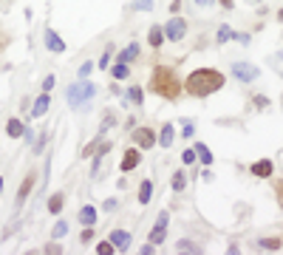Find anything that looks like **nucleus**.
Returning <instances> with one entry per match:
<instances>
[{"label":"nucleus","instance_id":"19","mask_svg":"<svg viewBox=\"0 0 283 255\" xmlns=\"http://www.w3.org/2000/svg\"><path fill=\"white\" fill-rule=\"evenodd\" d=\"M136 57H139V43H130V46L119 54V63H130V60H136Z\"/></svg>","mask_w":283,"mask_h":255},{"label":"nucleus","instance_id":"35","mask_svg":"<svg viewBox=\"0 0 283 255\" xmlns=\"http://www.w3.org/2000/svg\"><path fill=\"white\" fill-rule=\"evenodd\" d=\"M91 238H94V227H85V230H82V241L88 244Z\"/></svg>","mask_w":283,"mask_h":255},{"label":"nucleus","instance_id":"10","mask_svg":"<svg viewBox=\"0 0 283 255\" xmlns=\"http://www.w3.org/2000/svg\"><path fill=\"white\" fill-rule=\"evenodd\" d=\"M48 102H51V99H48V94H40V96H37V102L31 105V116H34V119L45 116V111H48Z\"/></svg>","mask_w":283,"mask_h":255},{"label":"nucleus","instance_id":"25","mask_svg":"<svg viewBox=\"0 0 283 255\" xmlns=\"http://www.w3.org/2000/svg\"><path fill=\"white\" fill-rule=\"evenodd\" d=\"M170 185H173V190H184V187H187V176L181 173H173V182H170Z\"/></svg>","mask_w":283,"mask_h":255},{"label":"nucleus","instance_id":"27","mask_svg":"<svg viewBox=\"0 0 283 255\" xmlns=\"http://www.w3.org/2000/svg\"><path fill=\"white\" fill-rule=\"evenodd\" d=\"M113 250H116V247H113L111 241H102V244H96V253H99V255H113Z\"/></svg>","mask_w":283,"mask_h":255},{"label":"nucleus","instance_id":"26","mask_svg":"<svg viewBox=\"0 0 283 255\" xmlns=\"http://www.w3.org/2000/svg\"><path fill=\"white\" fill-rule=\"evenodd\" d=\"M68 235V224L65 221H57L54 224V238H65Z\"/></svg>","mask_w":283,"mask_h":255},{"label":"nucleus","instance_id":"6","mask_svg":"<svg viewBox=\"0 0 283 255\" xmlns=\"http://www.w3.org/2000/svg\"><path fill=\"white\" fill-rule=\"evenodd\" d=\"M133 142L142 148V151H147V148H153L158 139H156V133H153L150 128H136V130H133Z\"/></svg>","mask_w":283,"mask_h":255},{"label":"nucleus","instance_id":"33","mask_svg":"<svg viewBox=\"0 0 283 255\" xmlns=\"http://www.w3.org/2000/svg\"><path fill=\"white\" fill-rule=\"evenodd\" d=\"M45 253H48V255H60V253H63V247H60V244H48V247H45Z\"/></svg>","mask_w":283,"mask_h":255},{"label":"nucleus","instance_id":"15","mask_svg":"<svg viewBox=\"0 0 283 255\" xmlns=\"http://www.w3.org/2000/svg\"><path fill=\"white\" fill-rule=\"evenodd\" d=\"M173 136H176V128L164 125L161 128V133H158V145H161V148H170V145H173Z\"/></svg>","mask_w":283,"mask_h":255},{"label":"nucleus","instance_id":"29","mask_svg":"<svg viewBox=\"0 0 283 255\" xmlns=\"http://www.w3.org/2000/svg\"><path fill=\"white\" fill-rule=\"evenodd\" d=\"M133 9L136 12H150V9H153V0H136Z\"/></svg>","mask_w":283,"mask_h":255},{"label":"nucleus","instance_id":"4","mask_svg":"<svg viewBox=\"0 0 283 255\" xmlns=\"http://www.w3.org/2000/svg\"><path fill=\"white\" fill-rule=\"evenodd\" d=\"M167 221H170V213L167 210H161L156 219V227L150 230V244H161L164 241V235H167Z\"/></svg>","mask_w":283,"mask_h":255},{"label":"nucleus","instance_id":"23","mask_svg":"<svg viewBox=\"0 0 283 255\" xmlns=\"http://www.w3.org/2000/svg\"><path fill=\"white\" fill-rule=\"evenodd\" d=\"M127 99L136 102V105H142V102H145V91H142L139 85H133V88H127Z\"/></svg>","mask_w":283,"mask_h":255},{"label":"nucleus","instance_id":"20","mask_svg":"<svg viewBox=\"0 0 283 255\" xmlns=\"http://www.w3.org/2000/svg\"><path fill=\"white\" fill-rule=\"evenodd\" d=\"M111 74H113V80H127V77H130V68H127V63H116L111 68Z\"/></svg>","mask_w":283,"mask_h":255},{"label":"nucleus","instance_id":"32","mask_svg":"<svg viewBox=\"0 0 283 255\" xmlns=\"http://www.w3.org/2000/svg\"><path fill=\"white\" fill-rule=\"evenodd\" d=\"M181 162L192 164V162H195V151H184V153H181Z\"/></svg>","mask_w":283,"mask_h":255},{"label":"nucleus","instance_id":"9","mask_svg":"<svg viewBox=\"0 0 283 255\" xmlns=\"http://www.w3.org/2000/svg\"><path fill=\"white\" fill-rule=\"evenodd\" d=\"M139 162H142V153L136 151V148H130V151L125 153V159H122V164H119V167H122L125 173H127V170H133V167H139Z\"/></svg>","mask_w":283,"mask_h":255},{"label":"nucleus","instance_id":"11","mask_svg":"<svg viewBox=\"0 0 283 255\" xmlns=\"http://www.w3.org/2000/svg\"><path fill=\"white\" fill-rule=\"evenodd\" d=\"M111 244L116 247V250H127V247H130V235H127L125 230H113L111 232Z\"/></svg>","mask_w":283,"mask_h":255},{"label":"nucleus","instance_id":"39","mask_svg":"<svg viewBox=\"0 0 283 255\" xmlns=\"http://www.w3.org/2000/svg\"><path fill=\"white\" fill-rule=\"evenodd\" d=\"M192 133H195V128H192V122H187V125H184V136H187V139H190Z\"/></svg>","mask_w":283,"mask_h":255},{"label":"nucleus","instance_id":"30","mask_svg":"<svg viewBox=\"0 0 283 255\" xmlns=\"http://www.w3.org/2000/svg\"><path fill=\"white\" fill-rule=\"evenodd\" d=\"M232 37H235L232 34V29H226V26L224 29H218V43H226V40H232Z\"/></svg>","mask_w":283,"mask_h":255},{"label":"nucleus","instance_id":"36","mask_svg":"<svg viewBox=\"0 0 283 255\" xmlns=\"http://www.w3.org/2000/svg\"><path fill=\"white\" fill-rule=\"evenodd\" d=\"M108 63H111V48H108V51H105V54H102L99 65H102V68H108Z\"/></svg>","mask_w":283,"mask_h":255},{"label":"nucleus","instance_id":"22","mask_svg":"<svg viewBox=\"0 0 283 255\" xmlns=\"http://www.w3.org/2000/svg\"><path fill=\"white\" fill-rule=\"evenodd\" d=\"M195 156H198L204 164H213V153H210V148H207V145H201V142L195 145Z\"/></svg>","mask_w":283,"mask_h":255},{"label":"nucleus","instance_id":"34","mask_svg":"<svg viewBox=\"0 0 283 255\" xmlns=\"http://www.w3.org/2000/svg\"><path fill=\"white\" fill-rule=\"evenodd\" d=\"M116 204H119V201H116V198H108V201H105V204H102V210H108V213H111V210H116Z\"/></svg>","mask_w":283,"mask_h":255},{"label":"nucleus","instance_id":"14","mask_svg":"<svg viewBox=\"0 0 283 255\" xmlns=\"http://www.w3.org/2000/svg\"><path fill=\"white\" fill-rule=\"evenodd\" d=\"M79 224H82V227H94V224H96V210L91 207V204L79 210Z\"/></svg>","mask_w":283,"mask_h":255},{"label":"nucleus","instance_id":"17","mask_svg":"<svg viewBox=\"0 0 283 255\" xmlns=\"http://www.w3.org/2000/svg\"><path fill=\"white\" fill-rule=\"evenodd\" d=\"M147 40H150V46H153V48H158L161 43H164V29L153 26V29H150V34H147Z\"/></svg>","mask_w":283,"mask_h":255},{"label":"nucleus","instance_id":"13","mask_svg":"<svg viewBox=\"0 0 283 255\" xmlns=\"http://www.w3.org/2000/svg\"><path fill=\"white\" fill-rule=\"evenodd\" d=\"M34 179H37L34 173H29V176H26V182H23V185H20V190H17V204H23V201L29 198V193H31V187H34Z\"/></svg>","mask_w":283,"mask_h":255},{"label":"nucleus","instance_id":"5","mask_svg":"<svg viewBox=\"0 0 283 255\" xmlns=\"http://www.w3.org/2000/svg\"><path fill=\"white\" fill-rule=\"evenodd\" d=\"M184 34H187V23H184V17H173V20L164 26V37H170L173 43H179Z\"/></svg>","mask_w":283,"mask_h":255},{"label":"nucleus","instance_id":"1","mask_svg":"<svg viewBox=\"0 0 283 255\" xmlns=\"http://www.w3.org/2000/svg\"><path fill=\"white\" fill-rule=\"evenodd\" d=\"M184 88H187L192 96H210V94L224 88V74H218V71H213V68H195L190 77H187Z\"/></svg>","mask_w":283,"mask_h":255},{"label":"nucleus","instance_id":"37","mask_svg":"<svg viewBox=\"0 0 283 255\" xmlns=\"http://www.w3.org/2000/svg\"><path fill=\"white\" fill-rule=\"evenodd\" d=\"M139 253H142V255H150V253H156V244H145V247H142Z\"/></svg>","mask_w":283,"mask_h":255},{"label":"nucleus","instance_id":"7","mask_svg":"<svg viewBox=\"0 0 283 255\" xmlns=\"http://www.w3.org/2000/svg\"><path fill=\"white\" fill-rule=\"evenodd\" d=\"M43 40H45V48H48V51H54V54H63V51H65V43H63V37L57 34L54 29H45Z\"/></svg>","mask_w":283,"mask_h":255},{"label":"nucleus","instance_id":"40","mask_svg":"<svg viewBox=\"0 0 283 255\" xmlns=\"http://www.w3.org/2000/svg\"><path fill=\"white\" fill-rule=\"evenodd\" d=\"M218 3H221L224 9H232V3H235V0H218Z\"/></svg>","mask_w":283,"mask_h":255},{"label":"nucleus","instance_id":"38","mask_svg":"<svg viewBox=\"0 0 283 255\" xmlns=\"http://www.w3.org/2000/svg\"><path fill=\"white\" fill-rule=\"evenodd\" d=\"M51 88H54V77H45V82H43V91L48 94Z\"/></svg>","mask_w":283,"mask_h":255},{"label":"nucleus","instance_id":"41","mask_svg":"<svg viewBox=\"0 0 283 255\" xmlns=\"http://www.w3.org/2000/svg\"><path fill=\"white\" fill-rule=\"evenodd\" d=\"M195 3H198V6H213L215 0H195Z\"/></svg>","mask_w":283,"mask_h":255},{"label":"nucleus","instance_id":"21","mask_svg":"<svg viewBox=\"0 0 283 255\" xmlns=\"http://www.w3.org/2000/svg\"><path fill=\"white\" fill-rule=\"evenodd\" d=\"M63 204H65V196H63V193H54V196L48 198V213H60Z\"/></svg>","mask_w":283,"mask_h":255},{"label":"nucleus","instance_id":"42","mask_svg":"<svg viewBox=\"0 0 283 255\" xmlns=\"http://www.w3.org/2000/svg\"><path fill=\"white\" fill-rule=\"evenodd\" d=\"M278 193H281V204H283V185H281V187H278Z\"/></svg>","mask_w":283,"mask_h":255},{"label":"nucleus","instance_id":"31","mask_svg":"<svg viewBox=\"0 0 283 255\" xmlns=\"http://www.w3.org/2000/svg\"><path fill=\"white\" fill-rule=\"evenodd\" d=\"M260 247H266V250H278V247H281V241H278V238H263V241H260Z\"/></svg>","mask_w":283,"mask_h":255},{"label":"nucleus","instance_id":"2","mask_svg":"<svg viewBox=\"0 0 283 255\" xmlns=\"http://www.w3.org/2000/svg\"><path fill=\"white\" fill-rule=\"evenodd\" d=\"M150 91L158 94V96H164V99H176L181 94V82L176 80V74L170 68H153V74H150Z\"/></svg>","mask_w":283,"mask_h":255},{"label":"nucleus","instance_id":"12","mask_svg":"<svg viewBox=\"0 0 283 255\" xmlns=\"http://www.w3.org/2000/svg\"><path fill=\"white\" fill-rule=\"evenodd\" d=\"M272 159H260V162H255L252 164V173L258 176V179H266V176H272Z\"/></svg>","mask_w":283,"mask_h":255},{"label":"nucleus","instance_id":"16","mask_svg":"<svg viewBox=\"0 0 283 255\" xmlns=\"http://www.w3.org/2000/svg\"><path fill=\"white\" fill-rule=\"evenodd\" d=\"M150 196H153V185H150V179H145L139 185V204H150Z\"/></svg>","mask_w":283,"mask_h":255},{"label":"nucleus","instance_id":"3","mask_svg":"<svg viewBox=\"0 0 283 255\" xmlns=\"http://www.w3.org/2000/svg\"><path fill=\"white\" fill-rule=\"evenodd\" d=\"M94 94H96L94 82H85V80L71 82V85H68V91H65V102L71 105V108H82L85 102L94 99Z\"/></svg>","mask_w":283,"mask_h":255},{"label":"nucleus","instance_id":"18","mask_svg":"<svg viewBox=\"0 0 283 255\" xmlns=\"http://www.w3.org/2000/svg\"><path fill=\"white\" fill-rule=\"evenodd\" d=\"M6 133H9L11 139H20V136H23V122H20V119H9Z\"/></svg>","mask_w":283,"mask_h":255},{"label":"nucleus","instance_id":"43","mask_svg":"<svg viewBox=\"0 0 283 255\" xmlns=\"http://www.w3.org/2000/svg\"><path fill=\"white\" fill-rule=\"evenodd\" d=\"M278 20H281V23H283V9H281V12H278Z\"/></svg>","mask_w":283,"mask_h":255},{"label":"nucleus","instance_id":"28","mask_svg":"<svg viewBox=\"0 0 283 255\" xmlns=\"http://www.w3.org/2000/svg\"><path fill=\"white\" fill-rule=\"evenodd\" d=\"M91 71H94V63H91V60L88 63H82V65H79V80H88Z\"/></svg>","mask_w":283,"mask_h":255},{"label":"nucleus","instance_id":"44","mask_svg":"<svg viewBox=\"0 0 283 255\" xmlns=\"http://www.w3.org/2000/svg\"><path fill=\"white\" fill-rule=\"evenodd\" d=\"M0 193H3V179H0Z\"/></svg>","mask_w":283,"mask_h":255},{"label":"nucleus","instance_id":"8","mask_svg":"<svg viewBox=\"0 0 283 255\" xmlns=\"http://www.w3.org/2000/svg\"><path fill=\"white\" fill-rule=\"evenodd\" d=\"M232 74H235L241 82H252L255 77H258V68L249 65V63H235V65H232Z\"/></svg>","mask_w":283,"mask_h":255},{"label":"nucleus","instance_id":"24","mask_svg":"<svg viewBox=\"0 0 283 255\" xmlns=\"http://www.w3.org/2000/svg\"><path fill=\"white\" fill-rule=\"evenodd\" d=\"M179 253L195 255V253H201V247H198V244H192V241H179Z\"/></svg>","mask_w":283,"mask_h":255}]
</instances>
